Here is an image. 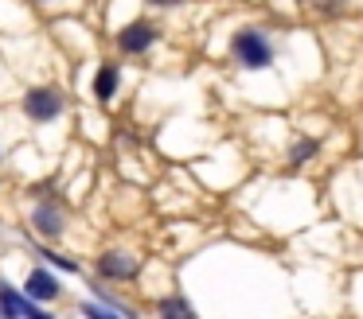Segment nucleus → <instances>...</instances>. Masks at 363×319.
Here are the masks:
<instances>
[{
  "mask_svg": "<svg viewBox=\"0 0 363 319\" xmlns=\"http://www.w3.org/2000/svg\"><path fill=\"white\" fill-rule=\"evenodd\" d=\"M24 292L32 296V300H55V296H59V280L51 277L48 269H35V272H28Z\"/></svg>",
  "mask_w": 363,
  "mask_h": 319,
  "instance_id": "7",
  "label": "nucleus"
},
{
  "mask_svg": "<svg viewBox=\"0 0 363 319\" xmlns=\"http://www.w3.org/2000/svg\"><path fill=\"white\" fill-rule=\"evenodd\" d=\"M160 311H188V303H180V300H164V303H160Z\"/></svg>",
  "mask_w": 363,
  "mask_h": 319,
  "instance_id": "10",
  "label": "nucleus"
},
{
  "mask_svg": "<svg viewBox=\"0 0 363 319\" xmlns=\"http://www.w3.org/2000/svg\"><path fill=\"white\" fill-rule=\"evenodd\" d=\"M313 152H316V140H305V144H301L297 152L289 156V160H293V163H301V160H305V156H313Z\"/></svg>",
  "mask_w": 363,
  "mask_h": 319,
  "instance_id": "9",
  "label": "nucleus"
},
{
  "mask_svg": "<svg viewBox=\"0 0 363 319\" xmlns=\"http://www.w3.org/2000/svg\"><path fill=\"white\" fill-rule=\"evenodd\" d=\"M152 43H157V28H152L149 20H137V23H129V28L118 31V47L125 54H141V51H149Z\"/></svg>",
  "mask_w": 363,
  "mask_h": 319,
  "instance_id": "3",
  "label": "nucleus"
},
{
  "mask_svg": "<svg viewBox=\"0 0 363 319\" xmlns=\"http://www.w3.org/2000/svg\"><path fill=\"white\" fill-rule=\"evenodd\" d=\"M98 272H102V277H110V280H129V277L137 272V257L110 249V253L98 257Z\"/></svg>",
  "mask_w": 363,
  "mask_h": 319,
  "instance_id": "4",
  "label": "nucleus"
},
{
  "mask_svg": "<svg viewBox=\"0 0 363 319\" xmlns=\"http://www.w3.org/2000/svg\"><path fill=\"white\" fill-rule=\"evenodd\" d=\"M63 93L55 90V86H35V90L24 93V113L32 117V121H55L59 113H63Z\"/></svg>",
  "mask_w": 363,
  "mask_h": 319,
  "instance_id": "2",
  "label": "nucleus"
},
{
  "mask_svg": "<svg viewBox=\"0 0 363 319\" xmlns=\"http://www.w3.org/2000/svg\"><path fill=\"white\" fill-rule=\"evenodd\" d=\"M152 4H164L168 8V4H180V0H152Z\"/></svg>",
  "mask_w": 363,
  "mask_h": 319,
  "instance_id": "11",
  "label": "nucleus"
},
{
  "mask_svg": "<svg viewBox=\"0 0 363 319\" xmlns=\"http://www.w3.org/2000/svg\"><path fill=\"white\" fill-rule=\"evenodd\" d=\"M0 315H40V308H35L32 296H20L16 288L0 284Z\"/></svg>",
  "mask_w": 363,
  "mask_h": 319,
  "instance_id": "5",
  "label": "nucleus"
},
{
  "mask_svg": "<svg viewBox=\"0 0 363 319\" xmlns=\"http://www.w3.org/2000/svg\"><path fill=\"white\" fill-rule=\"evenodd\" d=\"M230 54H235L246 70H266L269 62H274V43H269L266 31L242 28L235 39H230Z\"/></svg>",
  "mask_w": 363,
  "mask_h": 319,
  "instance_id": "1",
  "label": "nucleus"
},
{
  "mask_svg": "<svg viewBox=\"0 0 363 319\" xmlns=\"http://www.w3.org/2000/svg\"><path fill=\"white\" fill-rule=\"evenodd\" d=\"M32 226L43 238H59V233H63V210H59L55 202H40V207L32 210Z\"/></svg>",
  "mask_w": 363,
  "mask_h": 319,
  "instance_id": "6",
  "label": "nucleus"
},
{
  "mask_svg": "<svg viewBox=\"0 0 363 319\" xmlns=\"http://www.w3.org/2000/svg\"><path fill=\"white\" fill-rule=\"evenodd\" d=\"M118 66H113V62H106L102 70H98V78H94V98L98 101H110L113 93H118Z\"/></svg>",
  "mask_w": 363,
  "mask_h": 319,
  "instance_id": "8",
  "label": "nucleus"
}]
</instances>
